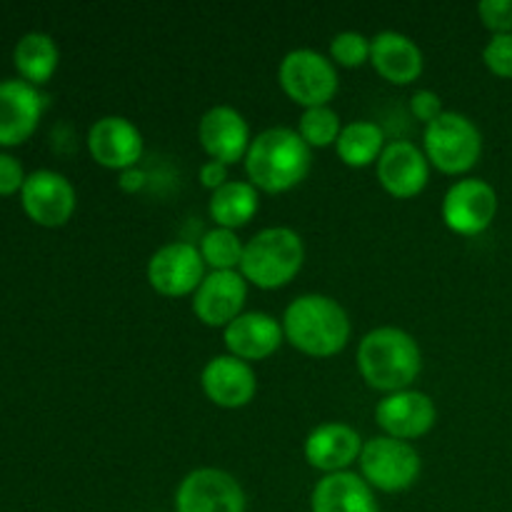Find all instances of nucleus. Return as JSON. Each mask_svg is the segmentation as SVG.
I'll list each match as a JSON object with an SVG mask.
<instances>
[{
	"instance_id": "1",
	"label": "nucleus",
	"mask_w": 512,
	"mask_h": 512,
	"mask_svg": "<svg viewBox=\"0 0 512 512\" xmlns=\"http://www.w3.org/2000/svg\"><path fill=\"white\" fill-rule=\"evenodd\" d=\"M245 175L260 193H288L308 178L313 168V150L298 130L268 128L258 133L245 155Z\"/></svg>"
},
{
	"instance_id": "2",
	"label": "nucleus",
	"mask_w": 512,
	"mask_h": 512,
	"mask_svg": "<svg viewBox=\"0 0 512 512\" xmlns=\"http://www.w3.org/2000/svg\"><path fill=\"white\" fill-rule=\"evenodd\" d=\"M280 325L285 340L310 358H333L345 350L353 333L348 310L323 293H305L295 298L285 308Z\"/></svg>"
},
{
	"instance_id": "3",
	"label": "nucleus",
	"mask_w": 512,
	"mask_h": 512,
	"mask_svg": "<svg viewBox=\"0 0 512 512\" xmlns=\"http://www.w3.org/2000/svg\"><path fill=\"white\" fill-rule=\"evenodd\" d=\"M358 370L365 383L378 393H398L413 388L423 370V353L408 330L380 325L360 340Z\"/></svg>"
},
{
	"instance_id": "4",
	"label": "nucleus",
	"mask_w": 512,
	"mask_h": 512,
	"mask_svg": "<svg viewBox=\"0 0 512 512\" xmlns=\"http://www.w3.org/2000/svg\"><path fill=\"white\" fill-rule=\"evenodd\" d=\"M305 263V243L288 225H270L245 240L240 275L260 290L285 288Z\"/></svg>"
},
{
	"instance_id": "5",
	"label": "nucleus",
	"mask_w": 512,
	"mask_h": 512,
	"mask_svg": "<svg viewBox=\"0 0 512 512\" xmlns=\"http://www.w3.org/2000/svg\"><path fill=\"white\" fill-rule=\"evenodd\" d=\"M423 153L430 168L445 175H465L483 155V133L468 115L445 110L438 120L425 125Z\"/></svg>"
},
{
	"instance_id": "6",
	"label": "nucleus",
	"mask_w": 512,
	"mask_h": 512,
	"mask_svg": "<svg viewBox=\"0 0 512 512\" xmlns=\"http://www.w3.org/2000/svg\"><path fill=\"white\" fill-rule=\"evenodd\" d=\"M278 83L283 93L303 110L320 108V105H330V100L338 93V65L330 60V55L313 48H295L280 60Z\"/></svg>"
},
{
	"instance_id": "7",
	"label": "nucleus",
	"mask_w": 512,
	"mask_h": 512,
	"mask_svg": "<svg viewBox=\"0 0 512 512\" xmlns=\"http://www.w3.org/2000/svg\"><path fill=\"white\" fill-rule=\"evenodd\" d=\"M358 468L365 483L373 490L403 493L418 483L423 460H420V453L413 443L378 435V438L365 440Z\"/></svg>"
},
{
	"instance_id": "8",
	"label": "nucleus",
	"mask_w": 512,
	"mask_h": 512,
	"mask_svg": "<svg viewBox=\"0 0 512 512\" xmlns=\"http://www.w3.org/2000/svg\"><path fill=\"white\" fill-rule=\"evenodd\" d=\"M145 273H148L150 288L163 298H185V295L193 298V293L208 275V265H205L198 245L175 240V243L160 245L150 255Z\"/></svg>"
},
{
	"instance_id": "9",
	"label": "nucleus",
	"mask_w": 512,
	"mask_h": 512,
	"mask_svg": "<svg viewBox=\"0 0 512 512\" xmlns=\"http://www.w3.org/2000/svg\"><path fill=\"white\" fill-rule=\"evenodd\" d=\"M440 215L455 235L473 238L493 225L498 215V193L480 178H460L445 190Z\"/></svg>"
},
{
	"instance_id": "10",
	"label": "nucleus",
	"mask_w": 512,
	"mask_h": 512,
	"mask_svg": "<svg viewBox=\"0 0 512 512\" xmlns=\"http://www.w3.org/2000/svg\"><path fill=\"white\" fill-rule=\"evenodd\" d=\"M245 490L220 468L190 470L175 490V512H245Z\"/></svg>"
},
{
	"instance_id": "11",
	"label": "nucleus",
	"mask_w": 512,
	"mask_h": 512,
	"mask_svg": "<svg viewBox=\"0 0 512 512\" xmlns=\"http://www.w3.org/2000/svg\"><path fill=\"white\" fill-rule=\"evenodd\" d=\"M20 205L33 223L43 228H60L68 223L78 205L73 183L58 170L40 168L28 173L23 190H20Z\"/></svg>"
},
{
	"instance_id": "12",
	"label": "nucleus",
	"mask_w": 512,
	"mask_h": 512,
	"mask_svg": "<svg viewBox=\"0 0 512 512\" xmlns=\"http://www.w3.org/2000/svg\"><path fill=\"white\" fill-rule=\"evenodd\" d=\"M435 420H438L435 400L423 390H398V393L383 395L375 405V423L383 430V435L405 440V443L428 435L435 428Z\"/></svg>"
},
{
	"instance_id": "13",
	"label": "nucleus",
	"mask_w": 512,
	"mask_h": 512,
	"mask_svg": "<svg viewBox=\"0 0 512 512\" xmlns=\"http://www.w3.org/2000/svg\"><path fill=\"white\" fill-rule=\"evenodd\" d=\"M198 140L208 160L230 165L240 163L248 155L253 135L245 115L233 105H213L198 120Z\"/></svg>"
},
{
	"instance_id": "14",
	"label": "nucleus",
	"mask_w": 512,
	"mask_h": 512,
	"mask_svg": "<svg viewBox=\"0 0 512 512\" xmlns=\"http://www.w3.org/2000/svg\"><path fill=\"white\" fill-rule=\"evenodd\" d=\"M248 280L240 270H208L200 288L193 293V313L208 328H228L245 313Z\"/></svg>"
},
{
	"instance_id": "15",
	"label": "nucleus",
	"mask_w": 512,
	"mask_h": 512,
	"mask_svg": "<svg viewBox=\"0 0 512 512\" xmlns=\"http://www.w3.org/2000/svg\"><path fill=\"white\" fill-rule=\"evenodd\" d=\"M88 150L98 165L123 173L140 163L145 140L133 120L123 115H103L90 125Z\"/></svg>"
},
{
	"instance_id": "16",
	"label": "nucleus",
	"mask_w": 512,
	"mask_h": 512,
	"mask_svg": "<svg viewBox=\"0 0 512 512\" xmlns=\"http://www.w3.org/2000/svg\"><path fill=\"white\" fill-rule=\"evenodd\" d=\"M375 173L385 193L398 200H410L428 188L430 163L423 148L410 140H390L375 163Z\"/></svg>"
},
{
	"instance_id": "17",
	"label": "nucleus",
	"mask_w": 512,
	"mask_h": 512,
	"mask_svg": "<svg viewBox=\"0 0 512 512\" xmlns=\"http://www.w3.org/2000/svg\"><path fill=\"white\" fill-rule=\"evenodd\" d=\"M200 388L205 398L213 405L225 410H238L253 403L258 393V378H255L253 365L235 355H215L205 363L200 373Z\"/></svg>"
},
{
	"instance_id": "18",
	"label": "nucleus",
	"mask_w": 512,
	"mask_h": 512,
	"mask_svg": "<svg viewBox=\"0 0 512 512\" xmlns=\"http://www.w3.org/2000/svg\"><path fill=\"white\" fill-rule=\"evenodd\" d=\"M45 95L23 78L0 80V145L13 148L38 130Z\"/></svg>"
},
{
	"instance_id": "19",
	"label": "nucleus",
	"mask_w": 512,
	"mask_h": 512,
	"mask_svg": "<svg viewBox=\"0 0 512 512\" xmlns=\"http://www.w3.org/2000/svg\"><path fill=\"white\" fill-rule=\"evenodd\" d=\"M363 445L365 440L360 438L353 425L330 420V423H320L310 430L303 453L310 468L320 470L323 475H333L345 473L350 470V465L358 463Z\"/></svg>"
},
{
	"instance_id": "20",
	"label": "nucleus",
	"mask_w": 512,
	"mask_h": 512,
	"mask_svg": "<svg viewBox=\"0 0 512 512\" xmlns=\"http://www.w3.org/2000/svg\"><path fill=\"white\" fill-rule=\"evenodd\" d=\"M223 340L230 355L253 365L278 353L285 335L275 315L263 310H245L223 330Z\"/></svg>"
},
{
	"instance_id": "21",
	"label": "nucleus",
	"mask_w": 512,
	"mask_h": 512,
	"mask_svg": "<svg viewBox=\"0 0 512 512\" xmlns=\"http://www.w3.org/2000/svg\"><path fill=\"white\" fill-rule=\"evenodd\" d=\"M370 65L393 85H410L423 75L425 58L420 45L398 30H383L370 38Z\"/></svg>"
},
{
	"instance_id": "22",
	"label": "nucleus",
	"mask_w": 512,
	"mask_h": 512,
	"mask_svg": "<svg viewBox=\"0 0 512 512\" xmlns=\"http://www.w3.org/2000/svg\"><path fill=\"white\" fill-rule=\"evenodd\" d=\"M313 512H380L375 490L363 480V475L345 473L323 475L310 495Z\"/></svg>"
},
{
	"instance_id": "23",
	"label": "nucleus",
	"mask_w": 512,
	"mask_h": 512,
	"mask_svg": "<svg viewBox=\"0 0 512 512\" xmlns=\"http://www.w3.org/2000/svg\"><path fill=\"white\" fill-rule=\"evenodd\" d=\"M260 210V190L250 180H228L223 188L210 193L208 213L215 228H228L238 233Z\"/></svg>"
},
{
	"instance_id": "24",
	"label": "nucleus",
	"mask_w": 512,
	"mask_h": 512,
	"mask_svg": "<svg viewBox=\"0 0 512 512\" xmlns=\"http://www.w3.org/2000/svg\"><path fill=\"white\" fill-rule=\"evenodd\" d=\"M60 50L55 45V40L48 33H25L23 38L15 43L13 50V63L18 68L20 78L30 85H43L53 78V73L58 70Z\"/></svg>"
},
{
	"instance_id": "25",
	"label": "nucleus",
	"mask_w": 512,
	"mask_h": 512,
	"mask_svg": "<svg viewBox=\"0 0 512 512\" xmlns=\"http://www.w3.org/2000/svg\"><path fill=\"white\" fill-rule=\"evenodd\" d=\"M385 133L373 120H353L343 125L340 138L335 143V153L348 168H368L378 163L385 150Z\"/></svg>"
},
{
	"instance_id": "26",
	"label": "nucleus",
	"mask_w": 512,
	"mask_h": 512,
	"mask_svg": "<svg viewBox=\"0 0 512 512\" xmlns=\"http://www.w3.org/2000/svg\"><path fill=\"white\" fill-rule=\"evenodd\" d=\"M198 250L208 270H240L245 243L235 230L213 228L200 238Z\"/></svg>"
},
{
	"instance_id": "27",
	"label": "nucleus",
	"mask_w": 512,
	"mask_h": 512,
	"mask_svg": "<svg viewBox=\"0 0 512 512\" xmlns=\"http://www.w3.org/2000/svg\"><path fill=\"white\" fill-rule=\"evenodd\" d=\"M295 130L310 145V150L330 148L338 143L343 123H340L338 110H333L330 105H320V108H305Z\"/></svg>"
},
{
	"instance_id": "28",
	"label": "nucleus",
	"mask_w": 512,
	"mask_h": 512,
	"mask_svg": "<svg viewBox=\"0 0 512 512\" xmlns=\"http://www.w3.org/2000/svg\"><path fill=\"white\" fill-rule=\"evenodd\" d=\"M330 60L338 68H360L370 63V38L358 30H343L330 40Z\"/></svg>"
},
{
	"instance_id": "29",
	"label": "nucleus",
	"mask_w": 512,
	"mask_h": 512,
	"mask_svg": "<svg viewBox=\"0 0 512 512\" xmlns=\"http://www.w3.org/2000/svg\"><path fill=\"white\" fill-rule=\"evenodd\" d=\"M483 63L498 78H512V33L493 35L483 48Z\"/></svg>"
},
{
	"instance_id": "30",
	"label": "nucleus",
	"mask_w": 512,
	"mask_h": 512,
	"mask_svg": "<svg viewBox=\"0 0 512 512\" xmlns=\"http://www.w3.org/2000/svg\"><path fill=\"white\" fill-rule=\"evenodd\" d=\"M478 15L493 35L512 33V0H483Z\"/></svg>"
},
{
	"instance_id": "31",
	"label": "nucleus",
	"mask_w": 512,
	"mask_h": 512,
	"mask_svg": "<svg viewBox=\"0 0 512 512\" xmlns=\"http://www.w3.org/2000/svg\"><path fill=\"white\" fill-rule=\"evenodd\" d=\"M410 113H413L415 120L430 125L433 120H438L440 115L445 113L443 98H440L435 90H428V88L415 90V93L410 95Z\"/></svg>"
},
{
	"instance_id": "32",
	"label": "nucleus",
	"mask_w": 512,
	"mask_h": 512,
	"mask_svg": "<svg viewBox=\"0 0 512 512\" xmlns=\"http://www.w3.org/2000/svg\"><path fill=\"white\" fill-rule=\"evenodd\" d=\"M25 170L18 158L10 153H0V195H13L23 190L25 183Z\"/></svg>"
},
{
	"instance_id": "33",
	"label": "nucleus",
	"mask_w": 512,
	"mask_h": 512,
	"mask_svg": "<svg viewBox=\"0 0 512 512\" xmlns=\"http://www.w3.org/2000/svg\"><path fill=\"white\" fill-rule=\"evenodd\" d=\"M198 178L203 188H208L210 193H215V190L223 188V185L230 180L228 165L218 163V160H205L198 170Z\"/></svg>"
},
{
	"instance_id": "34",
	"label": "nucleus",
	"mask_w": 512,
	"mask_h": 512,
	"mask_svg": "<svg viewBox=\"0 0 512 512\" xmlns=\"http://www.w3.org/2000/svg\"><path fill=\"white\" fill-rule=\"evenodd\" d=\"M145 185H148V173H145L143 168H138V165L118 173V188L123 190V193H140Z\"/></svg>"
}]
</instances>
